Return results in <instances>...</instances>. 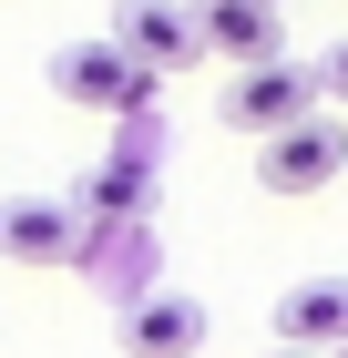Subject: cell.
I'll return each mask as SVG.
<instances>
[{
	"instance_id": "6da1fadb",
	"label": "cell",
	"mask_w": 348,
	"mask_h": 358,
	"mask_svg": "<svg viewBox=\"0 0 348 358\" xmlns=\"http://www.w3.org/2000/svg\"><path fill=\"white\" fill-rule=\"evenodd\" d=\"M338 174H348V123H338L328 103L307 113V123H287V134H267V143H256V185H267V194H287V205H297V194H328Z\"/></svg>"
},
{
	"instance_id": "7a4b0ae2",
	"label": "cell",
	"mask_w": 348,
	"mask_h": 358,
	"mask_svg": "<svg viewBox=\"0 0 348 358\" xmlns=\"http://www.w3.org/2000/svg\"><path fill=\"white\" fill-rule=\"evenodd\" d=\"M52 92L82 103V113H144L154 103V72L134 52H113V41H62L52 52Z\"/></svg>"
},
{
	"instance_id": "3957f363",
	"label": "cell",
	"mask_w": 348,
	"mask_h": 358,
	"mask_svg": "<svg viewBox=\"0 0 348 358\" xmlns=\"http://www.w3.org/2000/svg\"><path fill=\"white\" fill-rule=\"evenodd\" d=\"M307 113H318V72H307V62H256V72H236V83H225V123H236V134H287V123H307Z\"/></svg>"
},
{
	"instance_id": "277c9868",
	"label": "cell",
	"mask_w": 348,
	"mask_h": 358,
	"mask_svg": "<svg viewBox=\"0 0 348 358\" xmlns=\"http://www.w3.org/2000/svg\"><path fill=\"white\" fill-rule=\"evenodd\" d=\"M103 41H113V52H134L154 83H164V72H185V62L205 52L185 0H113V31H103Z\"/></svg>"
},
{
	"instance_id": "5b68a950",
	"label": "cell",
	"mask_w": 348,
	"mask_h": 358,
	"mask_svg": "<svg viewBox=\"0 0 348 358\" xmlns=\"http://www.w3.org/2000/svg\"><path fill=\"white\" fill-rule=\"evenodd\" d=\"M0 256L11 266H72L82 256V205H62V194H0Z\"/></svg>"
},
{
	"instance_id": "8992f818",
	"label": "cell",
	"mask_w": 348,
	"mask_h": 358,
	"mask_svg": "<svg viewBox=\"0 0 348 358\" xmlns=\"http://www.w3.org/2000/svg\"><path fill=\"white\" fill-rule=\"evenodd\" d=\"M195 41L225 52L236 72H256V62H287V10H267V0H195Z\"/></svg>"
},
{
	"instance_id": "52a82bcc",
	"label": "cell",
	"mask_w": 348,
	"mask_h": 358,
	"mask_svg": "<svg viewBox=\"0 0 348 358\" xmlns=\"http://www.w3.org/2000/svg\"><path fill=\"white\" fill-rule=\"evenodd\" d=\"M123 348L134 358H195L205 348V307L185 287H144V297H123Z\"/></svg>"
},
{
	"instance_id": "ba28073f",
	"label": "cell",
	"mask_w": 348,
	"mask_h": 358,
	"mask_svg": "<svg viewBox=\"0 0 348 358\" xmlns=\"http://www.w3.org/2000/svg\"><path fill=\"white\" fill-rule=\"evenodd\" d=\"M277 348H307V358H348V276H307L277 297Z\"/></svg>"
},
{
	"instance_id": "9c48e42d",
	"label": "cell",
	"mask_w": 348,
	"mask_h": 358,
	"mask_svg": "<svg viewBox=\"0 0 348 358\" xmlns=\"http://www.w3.org/2000/svg\"><path fill=\"white\" fill-rule=\"evenodd\" d=\"M307 72H318V103H328V113H348V41H328Z\"/></svg>"
},
{
	"instance_id": "30bf717a",
	"label": "cell",
	"mask_w": 348,
	"mask_h": 358,
	"mask_svg": "<svg viewBox=\"0 0 348 358\" xmlns=\"http://www.w3.org/2000/svg\"><path fill=\"white\" fill-rule=\"evenodd\" d=\"M277 358H307V348H277Z\"/></svg>"
},
{
	"instance_id": "8fae6325",
	"label": "cell",
	"mask_w": 348,
	"mask_h": 358,
	"mask_svg": "<svg viewBox=\"0 0 348 358\" xmlns=\"http://www.w3.org/2000/svg\"><path fill=\"white\" fill-rule=\"evenodd\" d=\"M267 10H287V0H267Z\"/></svg>"
}]
</instances>
